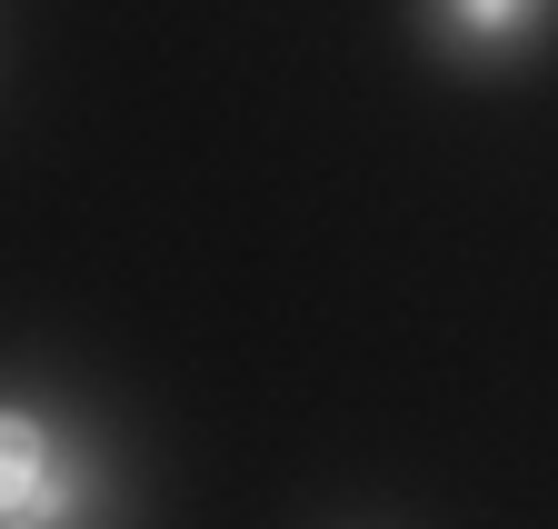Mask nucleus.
Returning <instances> with one entry per match:
<instances>
[{
	"label": "nucleus",
	"instance_id": "f257e3e1",
	"mask_svg": "<svg viewBox=\"0 0 558 529\" xmlns=\"http://www.w3.org/2000/svg\"><path fill=\"white\" fill-rule=\"evenodd\" d=\"M50 500H60V480H50L40 430L31 420H0V519H11V509H50Z\"/></svg>",
	"mask_w": 558,
	"mask_h": 529
},
{
	"label": "nucleus",
	"instance_id": "f03ea898",
	"mask_svg": "<svg viewBox=\"0 0 558 529\" xmlns=\"http://www.w3.org/2000/svg\"><path fill=\"white\" fill-rule=\"evenodd\" d=\"M459 21H478V31H509V0H459Z\"/></svg>",
	"mask_w": 558,
	"mask_h": 529
},
{
	"label": "nucleus",
	"instance_id": "7ed1b4c3",
	"mask_svg": "<svg viewBox=\"0 0 558 529\" xmlns=\"http://www.w3.org/2000/svg\"><path fill=\"white\" fill-rule=\"evenodd\" d=\"M0 529H40V509H11V519H0Z\"/></svg>",
	"mask_w": 558,
	"mask_h": 529
}]
</instances>
